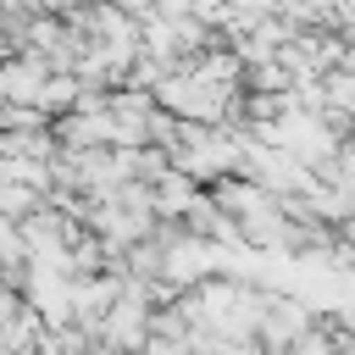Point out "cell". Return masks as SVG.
Masks as SVG:
<instances>
[{
	"instance_id": "cell-1",
	"label": "cell",
	"mask_w": 355,
	"mask_h": 355,
	"mask_svg": "<svg viewBox=\"0 0 355 355\" xmlns=\"http://www.w3.org/2000/svg\"><path fill=\"white\" fill-rule=\"evenodd\" d=\"M194 194H200V183L189 178V172H178L172 161H166V172L150 183V200H155V216H183L189 205H194Z\"/></svg>"
},
{
	"instance_id": "cell-2",
	"label": "cell",
	"mask_w": 355,
	"mask_h": 355,
	"mask_svg": "<svg viewBox=\"0 0 355 355\" xmlns=\"http://www.w3.org/2000/svg\"><path fill=\"white\" fill-rule=\"evenodd\" d=\"M333 28L344 39H355V0H333Z\"/></svg>"
},
{
	"instance_id": "cell-3",
	"label": "cell",
	"mask_w": 355,
	"mask_h": 355,
	"mask_svg": "<svg viewBox=\"0 0 355 355\" xmlns=\"http://www.w3.org/2000/svg\"><path fill=\"white\" fill-rule=\"evenodd\" d=\"M344 72H355V39L344 44Z\"/></svg>"
}]
</instances>
